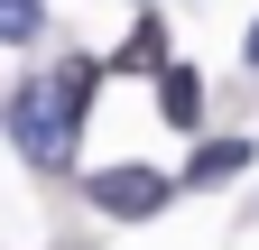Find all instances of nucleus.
<instances>
[{
  "instance_id": "nucleus-1",
  "label": "nucleus",
  "mask_w": 259,
  "mask_h": 250,
  "mask_svg": "<svg viewBox=\"0 0 259 250\" xmlns=\"http://www.w3.org/2000/svg\"><path fill=\"white\" fill-rule=\"evenodd\" d=\"M93 65H65L56 84H19L10 93V139H19V158L28 167H65L74 158V130H83V111H93Z\"/></svg>"
},
{
  "instance_id": "nucleus-2",
  "label": "nucleus",
  "mask_w": 259,
  "mask_h": 250,
  "mask_svg": "<svg viewBox=\"0 0 259 250\" xmlns=\"http://www.w3.org/2000/svg\"><path fill=\"white\" fill-rule=\"evenodd\" d=\"M83 195L102 204L111 223H148V213H167V204H176V176L130 158V167H93V176H83Z\"/></svg>"
},
{
  "instance_id": "nucleus-3",
  "label": "nucleus",
  "mask_w": 259,
  "mask_h": 250,
  "mask_svg": "<svg viewBox=\"0 0 259 250\" xmlns=\"http://www.w3.org/2000/svg\"><path fill=\"white\" fill-rule=\"evenodd\" d=\"M241 167H250V139H204L194 167H185V185H232Z\"/></svg>"
},
{
  "instance_id": "nucleus-4",
  "label": "nucleus",
  "mask_w": 259,
  "mask_h": 250,
  "mask_svg": "<svg viewBox=\"0 0 259 250\" xmlns=\"http://www.w3.org/2000/svg\"><path fill=\"white\" fill-rule=\"evenodd\" d=\"M157 102H167V120H176V130H194V111H204V84H194L176 56H167V65H157Z\"/></svg>"
},
{
  "instance_id": "nucleus-5",
  "label": "nucleus",
  "mask_w": 259,
  "mask_h": 250,
  "mask_svg": "<svg viewBox=\"0 0 259 250\" xmlns=\"http://www.w3.org/2000/svg\"><path fill=\"white\" fill-rule=\"evenodd\" d=\"M120 65H130V74H157V65H167V28L139 19V28H130V47H120Z\"/></svg>"
},
{
  "instance_id": "nucleus-6",
  "label": "nucleus",
  "mask_w": 259,
  "mask_h": 250,
  "mask_svg": "<svg viewBox=\"0 0 259 250\" xmlns=\"http://www.w3.org/2000/svg\"><path fill=\"white\" fill-rule=\"evenodd\" d=\"M37 28H47V0H0V37H37Z\"/></svg>"
},
{
  "instance_id": "nucleus-7",
  "label": "nucleus",
  "mask_w": 259,
  "mask_h": 250,
  "mask_svg": "<svg viewBox=\"0 0 259 250\" xmlns=\"http://www.w3.org/2000/svg\"><path fill=\"white\" fill-rule=\"evenodd\" d=\"M241 56H250V65H259V19H250V37H241Z\"/></svg>"
}]
</instances>
